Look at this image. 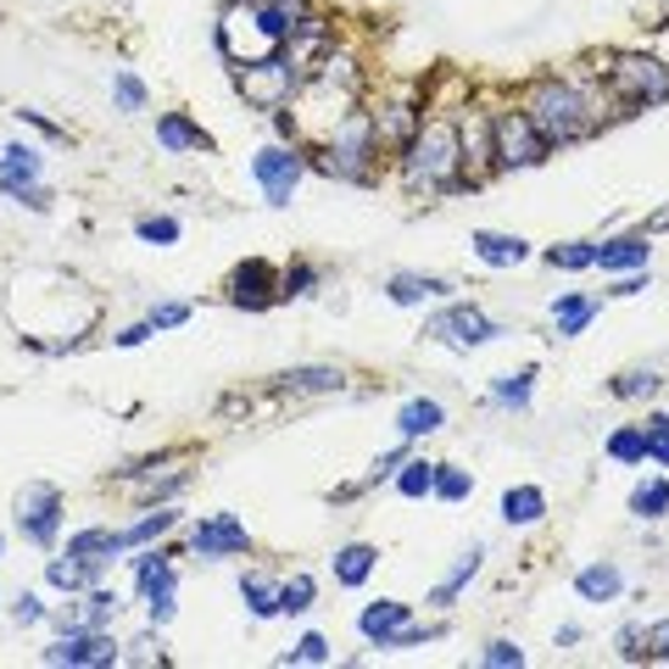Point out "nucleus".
Masks as SVG:
<instances>
[{
  "label": "nucleus",
  "instance_id": "1",
  "mask_svg": "<svg viewBox=\"0 0 669 669\" xmlns=\"http://www.w3.org/2000/svg\"><path fill=\"white\" fill-rule=\"evenodd\" d=\"M524 118L536 123V134L547 139V146H569V139H586L603 112L597 101L575 84V78H542L531 95H524Z\"/></svg>",
  "mask_w": 669,
  "mask_h": 669
},
{
  "label": "nucleus",
  "instance_id": "2",
  "mask_svg": "<svg viewBox=\"0 0 669 669\" xmlns=\"http://www.w3.org/2000/svg\"><path fill=\"white\" fill-rule=\"evenodd\" d=\"M402 179H408V190H424V196L463 184V146L447 118H429L402 146Z\"/></svg>",
  "mask_w": 669,
  "mask_h": 669
},
{
  "label": "nucleus",
  "instance_id": "3",
  "mask_svg": "<svg viewBox=\"0 0 669 669\" xmlns=\"http://www.w3.org/2000/svg\"><path fill=\"white\" fill-rule=\"evenodd\" d=\"M379 157V139H374V118L368 112H346L324 139H318V168L334 179H368Z\"/></svg>",
  "mask_w": 669,
  "mask_h": 669
},
{
  "label": "nucleus",
  "instance_id": "4",
  "mask_svg": "<svg viewBox=\"0 0 669 669\" xmlns=\"http://www.w3.org/2000/svg\"><path fill=\"white\" fill-rule=\"evenodd\" d=\"M218 45H223V57L241 62V68H246V62H263V57H273V51H284V39L268 28L263 7H252V0H234V7L223 12Z\"/></svg>",
  "mask_w": 669,
  "mask_h": 669
},
{
  "label": "nucleus",
  "instance_id": "5",
  "mask_svg": "<svg viewBox=\"0 0 669 669\" xmlns=\"http://www.w3.org/2000/svg\"><path fill=\"white\" fill-rule=\"evenodd\" d=\"M608 89L619 107H658L669 101V68L658 57H613Z\"/></svg>",
  "mask_w": 669,
  "mask_h": 669
},
{
  "label": "nucleus",
  "instance_id": "6",
  "mask_svg": "<svg viewBox=\"0 0 669 669\" xmlns=\"http://www.w3.org/2000/svg\"><path fill=\"white\" fill-rule=\"evenodd\" d=\"M296 89H302V73L291 68V57H284V51H273V57L241 68V95H246L257 112H284Z\"/></svg>",
  "mask_w": 669,
  "mask_h": 669
},
{
  "label": "nucleus",
  "instance_id": "7",
  "mask_svg": "<svg viewBox=\"0 0 669 669\" xmlns=\"http://www.w3.org/2000/svg\"><path fill=\"white\" fill-rule=\"evenodd\" d=\"M491 151H497V168H536L552 146L536 134V123L524 118V107L519 112L508 107V112L491 118Z\"/></svg>",
  "mask_w": 669,
  "mask_h": 669
},
{
  "label": "nucleus",
  "instance_id": "8",
  "mask_svg": "<svg viewBox=\"0 0 669 669\" xmlns=\"http://www.w3.org/2000/svg\"><path fill=\"white\" fill-rule=\"evenodd\" d=\"M45 664H73V669H107L123 664L112 631H95V625H68L57 636V647H45Z\"/></svg>",
  "mask_w": 669,
  "mask_h": 669
},
{
  "label": "nucleus",
  "instance_id": "9",
  "mask_svg": "<svg viewBox=\"0 0 669 669\" xmlns=\"http://www.w3.org/2000/svg\"><path fill=\"white\" fill-rule=\"evenodd\" d=\"M302 168H307V157H302L296 139H291V146H263V151L252 157V173H257V184H263L268 207H291V190H296Z\"/></svg>",
  "mask_w": 669,
  "mask_h": 669
},
{
  "label": "nucleus",
  "instance_id": "10",
  "mask_svg": "<svg viewBox=\"0 0 669 669\" xmlns=\"http://www.w3.org/2000/svg\"><path fill=\"white\" fill-rule=\"evenodd\" d=\"M39 173H45V157L34 146H7V151H0V190H7L12 202L34 207V212L51 207V196L39 190Z\"/></svg>",
  "mask_w": 669,
  "mask_h": 669
},
{
  "label": "nucleus",
  "instance_id": "11",
  "mask_svg": "<svg viewBox=\"0 0 669 669\" xmlns=\"http://www.w3.org/2000/svg\"><path fill=\"white\" fill-rule=\"evenodd\" d=\"M17 524H23V536H28L34 547H51L57 531H62V491L45 486V481L23 486V491H17Z\"/></svg>",
  "mask_w": 669,
  "mask_h": 669
},
{
  "label": "nucleus",
  "instance_id": "12",
  "mask_svg": "<svg viewBox=\"0 0 669 669\" xmlns=\"http://www.w3.org/2000/svg\"><path fill=\"white\" fill-rule=\"evenodd\" d=\"M424 334H436V341H447V346H486V341H497V334H502V324H491L474 302H458V307L429 318Z\"/></svg>",
  "mask_w": 669,
  "mask_h": 669
},
{
  "label": "nucleus",
  "instance_id": "13",
  "mask_svg": "<svg viewBox=\"0 0 669 669\" xmlns=\"http://www.w3.org/2000/svg\"><path fill=\"white\" fill-rule=\"evenodd\" d=\"M190 547L202 558H241V552H252V531L234 513H212L190 531Z\"/></svg>",
  "mask_w": 669,
  "mask_h": 669
},
{
  "label": "nucleus",
  "instance_id": "14",
  "mask_svg": "<svg viewBox=\"0 0 669 669\" xmlns=\"http://www.w3.org/2000/svg\"><path fill=\"white\" fill-rule=\"evenodd\" d=\"M134 575H139V592H146L151 625H168V619H173V586H179L168 552H146V558H134Z\"/></svg>",
  "mask_w": 669,
  "mask_h": 669
},
{
  "label": "nucleus",
  "instance_id": "15",
  "mask_svg": "<svg viewBox=\"0 0 669 669\" xmlns=\"http://www.w3.org/2000/svg\"><path fill=\"white\" fill-rule=\"evenodd\" d=\"M458 146H463V173L469 184H481L486 173H497V151H491V118L469 112L463 129H458Z\"/></svg>",
  "mask_w": 669,
  "mask_h": 669
},
{
  "label": "nucleus",
  "instance_id": "16",
  "mask_svg": "<svg viewBox=\"0 0 669 669\" xmlns=\"http://www.w3.org/2000/svg\"><path fill=\"white\" fill-rule=\"evenodd\" d=\"M279 296V273L263 263V257H252V263H241V268H234V279H229V302L234 307H268Z\"/></svg>",
  "mask_w": 669,
  "mask_h": 669
},
{
  "label": "nucleus",
  "instance_id": "17",
  "mask_svg": "<svg viewBox=\"0 0 669 669\" xmlns=\"http://www.w3.org/2000/svg\"><path fill=\"white\" fill-rule=\"evenodd\" d=\"M368 118H374V139H379V146H408V139L424 129V112L413 101H391V107H379Z\"/></svg>",
  "mask_w": 669,
  "mask_h": 669
},
{
  "label": "nucleus",
  "instance_id": "18",
  "mask_svg": "<svg viewBox=\"0 0 669 669\" xmlns=\"http://www.w3.org/2000/svg\"><path fill=\"white\" fill-rule=\"evenodd\" d=\"M474 257H481L486 268H519L524 257H531V241H519V234H497V229H474Z\"/></svg>",
  "mask_w": 669,
  "mask_h": 669
},
{
  "label": "nucleus",
  "instance_id": "19",
  "mask_svg": "<svg viewBox=\"0 0 669 669\" xmlns=\"http://www.w3.org/2000/svg\"><path fill=\"white\" fill-rule=\"evenodd\" d=\"M647 257H653L647 234H619V241L597 246V268L603 273H636V268H647Z\"/></svg>",
  "mask_w": 669,
  "mask_h": 669
},
{
  "label": "nucleus",
  "instance_id": "20",
  "mask_svg": "<svg viewBox=\"0 0 669 669\" xmlns=\"http://www.w3.org/2000/svg\"><path fill=\"white\" fill-rule=\"evenodd\" d=\"M408 619H413V613H408V603H391V597H379V603H368V608H363L357 631H363V636H368V642L379 647V642H386L391 631H402Z\"/></svg>",
  "mask_w": 669,
  "mask_h": 669
},
{
  "label": "nucleus",
  "instance_id": "21",
  "mask_svg": "<svg viewBox=\"0 0 669 669\" xmlns=\"http://www.w3.org/2000/svg\"><path fill=\"white\" fill-rule=\"evenodd\" d=\"M123 552V531H78L68 536V558H84V563H112Z\"/></svg>",
  "mask_w": 669,
  "mask_h": 669
},
{
  "label": "nucleus",
  "instance_id": "22",
  "mask_svg": "<svg viewBox=\"0 0 669 669\" xmlns=\"http://www.w3.org/2000/svg\"><path fill=\"white\" fill-rule=\"evenodd\" d=\"M157 139H162L168 151H212V134H207V129H196L190 118H179V112L157 118Z\"/></svg>",
  "mask_w": 669,
  "mask_h": 669
},
{
  "label": "nucleus",
  "instance_id": "23",
  "mask_svg": "<svg viewBox=\"0 0 669 669\" xmlns=\"http://www.w3.org/2000/svg\"><path fill=\"white\" fill-rule=\"evenodd\" d=\"M447 424V408L436 402V397H413L402 413H397V429L413 441V436H436V429Z\"/></svg>",
  "mask_w": 669,
  "mask_h": 669
},
{
  "label": "nucleus",
  "instance_id": "24",
  "mask_svg": "<svg viewBox=\"0 0 669 669\" xmlns=\"http://www.w3.org/2000/svg\"><path fill=\"white\" fill-rule=\"evenodd\" d=\"M452 284L447 279H429V273H397L391 284H386V296L397 302V307H418V302H429V296H447Z\"/></svg>",
  "mask_w": 669,
  "mask_h": 669
},
{
  "label": "nucleus",
  "instance_id": "25",
  "mask_svg": "<svg viewBox=\"0 0 669 669\" xmlns=\"http://www.w3.org/2000/svg\"><path fill=\"white\" fill-rule=\"evenodd\" d=\"M575 592H581L586 603H613L619 592H625V575H619L613 563H586L581 575H575Z\"/></svg>",
  "mask_w": 669,
  "mask_h": 669
},
{
  "label": "nucleus",
  "instance_id": "26",
  "mask_svg": "<svg viewBox=\"0 0 669 669\" xmlns=\"http://www.w3.org/2000/svg\"><path fill=\"white\" fill-rule=\"evenodd\" d=\"M374 563H379V552L368 542H346L341 552H334V581H341V586H363L374 575Z\"/></svg>",
  "mask_w": 669,
  "mask_h": 669
},
{
  "label": "nucleus",
  "instance_id": "27",
  "mask_svg": "<svg viewBox=\"0 0 669 669\" xmlns=\"http://www.w3.org/2000/svg\"><path fill=\"white\" fill-rule=\"evenodd\" d=\"M346 374L329 368V363H313V368H284L279 374V391H341Z\"/></svg>",
  "mask_w": 669,
  "mask_h": 669
},
{
  "label": "nucleus",
  "instance_id": "28",
  "mask_svg": "<svg viewBox=\"0 0 669 669\" xmlns=\"http://www.w3.org/2000/svg\"><path fill=\"white\" fill-rule=\"evenodd\" d=\"M118 619V592H89L84 597V608H73V613H62L57 625L68 631V625H95V631H107Z\"/></svg>",
  "mask_w": 669,
  "mask_h": 669
},
{
  "label": "nucleus",
  "instance_id": "29",
  "mask_svg": "<svg viewBox=\"0 0 669 669\" xmlns=\"http://www.w3.org/2000/svg\"><path fill=\"white\" fill-rule=\"evenodd\" d=\"M95 575H101V563H84V558H51V563H45V581H51L57 592H84Z\"/></svg>",
  "mask_w": 669,
  "mask_h": 669
},
{
  "label": "nucleus",
  "instance_id": "30",
  "mask_svg": "<svg viewBox=\"0 0 669 669\" xmlns=\"http://www.w3.org/2000/svg\"><path fill=\"white\" fill-rule=\"evenodd\" d=\"M481 563H486V547H469V552L452 563V575L436 586V597H429V603H436V608H452V597H458V592H463L474 575H481Z\"/></svg>",
  "mask_w": 669,
  "mask_h": 669
},
{
  "label": "nucleus",
  "instance_id": "31",
  "mask_svg": "<svg viewBox=\"0 0 669 669\" xmlns=\"http://www.w3.org/2000/svg\"><path fill=\"white\" fill-rule=\"evenodd\" d=\"M547 513V491L542 486H513L508 497H502V519L508 524H536Z\"/></svg>",
  "mask_w": 669,
  "mask_h": 669
},
{
  "label": "nucleus",
  "instance_id": "32",
  "mask_svg": "<svg viewBox=\"0 0 669 669\" xmlns=\"http://www.w3.org/2000/svg\"><path fill=\"white\" fill-rule=\"evenodd\" d=\"M597 307H603V302H592V296H558V302H552L558 334H581V329L597 318Z\"/></svg>",
  "mask_w": 669,
  "mask_h": 669
},
{
  "label": "nucleus",
  "instance_id": "33",
  "mask_svg": "<svg viewBox=\"0 0 669 669\" xmlns=\"http://www.w3.org/2000/svg\"><path fill=\"white\" fill-rule=\"evenodd\" d=\"M397 491L402 497H436V463H424V458H408L402 463V474H397Z\"/></svg>",
  "mask_w": 669,
  "mask_h": 669
},
{
  "label": "nucleus",
  "instance_id": "34",
  "mask_svg": "<svg viewBox=\"0 0 669 669\" xmlns=\"http://www.w3.org/2000/svg\"><path fill=\"white\" fill-rule=\"evenodd\" d=\"M531 379H536V368H519V374H497V386H491V402H502V408H531Z\"/></svg>",
  "mask_w": 669,
  "mask_h": 669
},
{
  "label": "nucleus",
  "instance_id": "35",
  "mask_svg": "<svg viewBox=\"0 0 669 669\" xmlns=\"http://www.w3.org/2000/svg\"><path fill=\"white\" fill-rule=\"evenodd\" d=\"M173 524H179V513H173V508H157V513H146L139 524H129V531H123V547H146V542L168 536Z\"/></svg>",
  "mask_w": 669,
  "mask_h": 669
},
{
  "label": "nucleus",
  "instance_id": "36",
  "mask_svg": "<svg viewBox=\"0 0 669 669\" xmlns=\"http://www.w3.org/2000/svg\"><path fill=\"white\" fill-rule=\"evenodd\" d=\"M631 513L636 519H664L669 513V481H642L631 491Z\"/></svg>",
  "mask_w": 669,
  "mask_h": 669
},
{
  "label": "nucleus",
  "instance_id": "37",
  "mask_svg": "<svg viewBox=\"0 0 669 669\" xmlns=\"http://www.w3.org/2000/svg\"><path fill=\"white\" fill-rule=\"evenodd\" d=\"M608 458H619V463H647V436H642V424L613 429V436H608Z\"/></svg>",
  "mask_w": 669,
  "mask_h": 669
},
{
  "label": "nucleus",
  "instance_id": "38",
  "mask_svg": "<svg viewBox=\"0 0 669 669\" xmlns=\"http://www.w3.org/2000/svg\"><path fill=\"white\" fill-rule=\"evenodd\" d=\"M241 597H246V608H252L257 619H273V613H279V586L263 581V575H246V581H241Z\"/></svg>",
  "mask_w": 669,
  "mask_h": 669
},
{
  "label": "nucleus",
  "instance_id": "39",
  "mask_svg": "<svg viewBox=\"0 0 669 669\" xmlns=\"http://www.w3.org/2000/svg\"><path fill=\"white\" fill-rule=\"evenodd\" d=\"M547 263H552V268H569V273H581V268H597V246H592V241H563V246L547 252Z\"/></svg>",
  "mask_w": 669,
  "mask_h": 669
},
{
  "label": "nucleus",
  "instance_id": "40",
  "mask_svg": "<svg viewBox=\"0 0 669 669\" xmlns=\"http://www.w3.org/2000/svg\"><path fill=\"white\" fill-rule=\"evenodd\" d=\"M474 491V481L463 469H452V463H436V497H447V502H463Z\"/></svg>",
  "mask_w": 669,
  "mask_h": 669
},
{
  "label": "nucleus",
  "instance_id": "41",
  "mask_svg": "<svg viewBox=\"0 0 669 669\" xmlns=\"http://www.w3.org/2000/svg\"><path fill=\"white\" fill-rule=\"evenodd\" d=\"M313 608V575H296L279 586V613H307Z\"/></svg>",
  "mask_w": 669,
  "mask_h": 669
},
{
  "label": "nucleus",
  "instance_id": "42",
  "mask_svg": "<svg viewBox=\"0 0 669 669\" xmlns=\"http://www.w3.org/2000/svg\"><path fill=\"white\" fill-rule=\"evenodd\" d=\"M642 436H647V458L669 469V413H653V418L642 424Z\"/></svg>",
  "mask_w": 669,
  "mask_h": 669
},
{
  "label": "nucleus",
  "instance_id": "43",
  "mask_svg": "<svg viewBox=\"0 0 669 669\" xmlns=\"http://www.w3.org/2000/svg\"><path fill=\"white\" fill-rule=\"evenodd\" d=\"M112 95L123 112H146V84H139L134 73H112Z\"/></svg>",
  "mask_w": 669,
  "mask_h": 669
},
{
  "label": "nucleus",
  "instance_id": "44",
  "mask_svg": "<svg viewBox=\"0 0 669 669\" xmlns=\"http://www.w3.org/2000/svg\"><path fill=\"white\" fill-rule=\"evenodd\" d=\"M608 391H613L619 402H631V397H653V391H658V374H642V368H636V374H619Z\"/></svg>",
  "mask_w": 669,
  "mask_h": 669
},
{
  "label": "nucleus",
  "instance_id": "45",
  "mask_svg": "<svg viewBox=\"0 0 669 669\" xmlns=\"http://www.w3.org/2000/svg\"><path fill=\"white\" fill-rule=\"evenodd\" d=\"M134 234H139V241H151V246H173L179 241V223L173 218H139Z\"/></svg>",
  "mask_w": 669,
  "mask_h": 669
},
{
  "label": "nucleus",
  "instance_id": "46",
  "mask_svg": "<svg viewBox=\"0 0 669 669\" xmlns=\"http://www.w3.org/2000/svg\"><path fill=\"white\" fill-rule=\"evenodd\" d=\"M279 664H329V642H324V636H302Z\"/></svg>",
  "mask_w": 669,
  "mask_h": 669
},
{
  "label": "nucleus",
  "instance_id": "47",
  "mask_svg": "<svg viewBox=\"0 0 669 669\" xmlns=\"http://www.w3.org/2000/svg\"><path fill=\"white\" fill-rule=\"evenodd\" d=\"M313 284H318V268H307V263H296L291 273H284V279H279V296H307V291H313Z\"/></svg>",
  "mask_w": 669,
  "mask_h": 669
},
{
  "label": "nucleus",
  "instance_id": "48",
  "mask_svg": "<svg viewBox=\"0 0 669 669\" xmlns=\"http://www.w3.org/2000/svg\"><path fill=\"white\" fill-rule=\"evenodd\" d=\"M134 653H123V664H162L168 653H162V636H139V642H129Z\"/></svg>",
  "mask_w": 669,
  "mask_h": 669
},
{
  "label": "nucleus",
  "instance_id": "49",
  "mask_svg": "<svg viewBox=\"0 0 669 669\" xmlns=\"http://www.w3.org/2000/svg\"><path fill=\"white\" fill-rule=\"evenodd\" d=\"M481 664H491V669H519V664H524V653H519L513 642H491V647L481 653Z\"/></svg>",
  "mask_w": 669,
  "mask_h": 669
},
{
  "label": "nucleus",
  "instance_id": "50",
  "mask_svg": "<svg viewBox=\"0 0 669 669\" xmlns=\"http://www.w3.org/2000/svg\"><path fill=\"white\" fill-rule=\"evenodd\" d=\"M408 463V447H397V452H386V458H374V474H368V486H379V481H391V474Z\"/></svg>",
  "mask_w": 669,
  "mask_h": 669
},
{
  "label": "nucleus",
  "instance_id": "51",
  "mask_svg": "<svg viewBox=\"0 0 669 669\" xmlns=\"http://www.w3.org/2000/svg\"><path fill=\"white\" fill-rule=\"evenodd\" d=\"M12 613H17V625H39V619H45V603H39V597H34V592H23V597H17V608H12Z\"/></svg>",
  "mask_w": 669,
  "mask_h": 669
},
{
  "label": "nucleus",
  "instance_id": "52",
  "mask_svg": "<svg viewBox=\"0 0 669 669\" xmlns=\"http://www.w3.org/2000/svg\"><path fill=\"white\" fill-rule=\"evenodd\" d=\"M647 653H653L658 664H669V619H658V625L647 631Z\"/></svg>",
  "mask_w": 669,
  "mask_h": 669
},
{
  "label": "nucleus",
  "instance_id": "53",
  "mask_svg": "<svg viewBox=\"0 0 669 669\" xmlns=\"http://www.w3.org/2000/svg\"><path fill=\"white\" fill-rule=\"evenodd\" d=\"M184 318H190V307H184V302H168V307L151 313V329H173V324H184Z\"/></svg>",
  "mask_w": 669,
  "mask_h": 669
},
{
  "label": "nucleus",
  "instance_id": "54",
  "mask_svg": "<svg viewBox=\"0 0 669 669\" xmlns=\"http://www.w3.org/2000/svg\"><path fill=\"white\" fill-rule=\"evenodd\" d=\"M151 334H157V329H151V318H146V324L123 329V334H118V346H139V341H151Z\"/></svg>",
  "mask_w": 669,
  "mask_h": 669
},
{
  "label": "nucleus",
  "instance_id": "55",
  "mask_svg": "<svg viewBox=\"0 0 669 669\" xmlns=\"http://www.w3.org/2000/svg\"><path fill=\"white\" fill-rule=\"evenodd\" d=\"M17 118H28V123H34V129H39V134H62V129H57V123H45V118H39V112H17Z\"/></svg>",
  "mask_w": 669,
  "mask_h": 669
},
{
  "label": "nucleus",
  "instance_id": "56",
  "mask_svg": "<svg viewBox=\"0 0 669 669\" xmlns=\"http://www.w3.org/2000/svg\"><path fill=\"white\" fill-rule=\"evenodd\" d=\"M664 17H669V0H664Z\"/></svg>",
  "mask_w": 669,
  "mask_h": 669
}]
</instances>
